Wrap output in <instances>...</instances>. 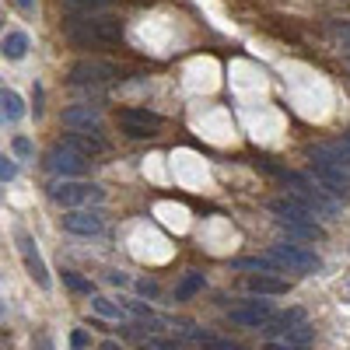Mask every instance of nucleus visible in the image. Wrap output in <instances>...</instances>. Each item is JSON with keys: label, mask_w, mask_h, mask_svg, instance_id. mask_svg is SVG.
Segmentation results:
<instances>
[{"label": "nucleus", "mask_w": 350, "mask_h": 350, "mask_svg": "<svg viewBox=\"0 0 350 350\" xmlns=\"http://www.w3.org/2000/svg\"><path fill=\"white\" fill-rule=\"evenodd\" d=\"M284 183L291 186V196H298L301 203H308L319 217H336L340 214V200L326 186H319L315 179H305V175H284Z\"/></svg>", "instance_id": "2"}, {"label": "nucleus", "mask_w": 350, "mask_h": 350, "mask_svg": "<svg viewBox=\"0 0 350 350\" xmlns=\"http://www.w3.org/2000/svg\"><path fill=\"white\" fill-rule=\"evenodd\" d=\"M189 343H196V347H203V350H242V343H235V340H228V336H217V333H203V329H193V326H186V329H179Z\"/></svg>", "instance_id": "13"}, {"label": "nucleus", "mask_w": 350, "mask_h": 350, "mask_svg": "<svg viewBox=\"0 0 350 350\" xmlns=\"http://www.w3.org/2000/svg\"><path fill=\"white\" fill-rule=\"evenodd\" d=\"M11 148H14V154L25 158V161H32V158H36V148H32V140H28V137H14Z\"/></svg>", "instance_id": "23"}, {"label": "nucleus", "mask_w": 350, "mask_h": 350, "mask_svg": "<svg viewBox=\"0 0 350 350\" xmlns=\"http://www.w3.org/2000/svg\"><path fill=\"white\" fill-rule=\"evenodd\" d=\"M64 284H67L70 291H77V295H92V280L77 277L74 270H64Z\"/></svg>", "instance_id": "22"}, {"label": "nucleus", "mask_w": 350, "mask_h": 350, "mask_svg": "<svg viewBox=\"0 0 350 350\" xmlns=\"http://www.w3.org/2000/svg\"><path fill=\"white\" fill-rule=\"evenodd\" d=\"M60 120H64V126H70L74 133H98V126H102L95 105H70V109H64Z\"/></svg>", "instance_id": "11"}, {"label": "nucleus", "mask_w": 350, "mask_h": 350, "mask_svg": "<svg viewBox=\"0 0 350 350\" xmlns=\"http://www.w3.org/2000/svg\"><path fill=\"white\" fill-rule=\"evenodd\" d=\"M102 228H105V221L95 211H67L64 214V231H70V235L95 239V235H102Z\"/></svg>", "instance_id": "10"}, {"label": "nucleus", "mask_w": 350, "mask_h": 350, "mask_svg": "<svg viewBox=\"0 0 350 350\" xmlns=\"http://www.w3.org/2000/svg\"><path fill=\"white\" fill-rule=\"evenodd\" d=\"M228 315H231V323L259 329V326H267L270 319H273V305L270 301H245V305H235Z\"/></svg>", "instance_id": "9"}, {"label": "nucleus", "mask_w": 350, "mask_h": 350, "mask_svg": "<svg viewBox=\"0 0 350 350\" xmlns=\"http://www.w3.org/2000/svg\"><path fill=\"white\" fill-rule=\"evenodd\" d=\"M109 280H112V284H120V287H123V284H130V277H126V273H109Z\"/></svg>", "instance_id": "31"}, {"label": "nucleus", "mask_w": 350, "mask_h": 350, "mask_svg": "<svg viewBox=\"0 0 350 350\" xmlns=\"http://www.w3.org/2000/svg\"><path fill=\"white\" fill-rule=\"evenodd\" d=\"M196 291H203V273H186V277L179 280V287H175V298L186 301V298L196 295Z\"/></svg>", "instance_id": "21"}, {"label": "nucleus", "mask_w": 350, "mask_h": 350, "mask_svg": "<svg viewBox=\"0 0 350 350\" xmlns=\"http://www.w3.org/2000/svg\"><path fill=\"white\" fill-rule=\"evenodd\" d=\"M329 32H333L340 42L350 46V21H329Z\"/></svg>", "instance_id": "24"}, {"label": "nucleus", "mask_w": 350, "mask_h": 350, "mask_svg": "<svg viewBox=\"0 0 350 350\" xmlns=\"http://www.w3.org/2000/svg\"><path fill=\"white\" fill-rule=\"evenodd\" d=\"M270 211L277 214V221H315V217H319L308 203H301L298 196H291V193L270 200Z\"/></svg>", "instance_id": "12"}, {"label": "nucleus", "mask_w": 350, "mask_h": 350, "mask_svg": "<svg viewBox=\"0 0 350 350\" xmlns=\"http://www.w3.org/2000/svg\"><path fill=\"white\" fill-rule=\"evenodd\" d=\"M18 8H25V11H28V8H36V0H18Z\"/></svg>", "instance_id": "34"}, {"label": "nucleus", "mask_w": 350, "mask_h": 350, "mask_svg": "<svg viewBox=\"0 0 350 350\" xmlns=\"http://www.w3.org/2000/svg\"><path fill=\"white\" fill-rule=\"evenodd\" d=\"M333 148H336V154H340V161H343V165L350 168V133H347L343 140H336V144H333Z\"/></svg>", "instance_id": "26"}, {"label": "nucleus", "mask_w": 350, "mask_h": 350, "mask_svg": "<svg viewBox=\"0 0 350 350\" xmlns=\"http://www.w3.org/2000/svg\"><path fill=\"white\" fill-rule=\"evenodd\" d=\"M92 312H98V315H105V319H116V323H126V315H130L126 305H116V301L98 298V295H92Z\"/></svg>", "instance_id": "19"}, {"label": "nucleus", "mask_w": 350, "mask_h": 350, "mask_svg": "<svg viewBox=\"0 0 350 350\" xmlns=\"http://www.w3.org/2000/svg\"><path fill=\"white\" fill-rule=\"evenodd\" d=\"M120 126L126 130V137L144 140V137H151L161 126V116L158 112H148V109H123L120 112Z\"/></svg>", "instance_id": "7"}, {"label": "nucleus", "mask_w": 350, "mask_h": 350, "mask_svg": "<svg viewBox=\"0 0 350 350\" xmlns=\"http://www.w3.org/2000/svg\"><path fill=\"white\" fill-rule=\"evenodd\" d=\"M308 343H312V326L301 323V326H295V329L280 333L277 343H267V350H305Z\"/></svg>", "instance_id": "15"}, {"label": "nucleus", "mask_w": 350, "mask_h": 350, "mask_svg": "<svg viewBox=\"0 0 350 350\" xmlns=\"http://www.w3.org/2000/svg\"><path fill=\"white\" fill-rule=\"evenodd\" d=\"M36 347H39V350H53V343H49L46 336H39V340H36Z\"/></svg>", "instance_id": "33"}, {"label": "nucleus", "mask_w": 350, "mask_h": 350, "mask_svg": "<svg viewBox=\"0 0 350 350\" xmlns=\"http://www.w3.org/2000/svg\"><path fill=\"white\" fill-rule=\"evenodd\" d=\"M49 196L60 203V207H70V211H84L92 203H102L105 193L102 186L95 183H84V179H64V183H53L49 186Z\"/></svg>", "instance_id": "3"}, {"label": "nucleus", "mask_w": 350, "mask_h": 350, "mask_svg": "<svg viewBox=\"0 0 350 350\" xmlns=\"http://www.w3.org/2000/svg\"><path fill=\"white\" fill-rule=\"evenodd\" d=\"M25 53H28V36L25 32H8L4 36V56L8 60H21Z\"/></svg>", "instance_id": "20"}, {"label": "nucleus", "mask_w": 350, "mask_h": 350, "mask_svg": "<svg viewBox=\"0 0 350 350\" xmlns=\"http://www.w3.org/2000/svg\"><path fill=\"white\" fill-rule=\"evenodd\" d=\"M64 148H70V151H77V154H84V158H92V154H102L105 151V140L102 137H95V133H64Z\"/></svg>", "instance_id": "14"}, {"label": "nucleus", "mask_w": 350, "mask_h": 350, "mask_svg": "<svg viewBox=\"0 0 350 350\" xmlns=\"http://www.w3.org/2000/svg\"><path fill=\"white\" fill-rule=\"evenodd\" d=\"M140 350H168V347L158 343V340H148V343H140Z\"/></svg>", "instance_id": "30"}, {"label": "nucleus", "mask_w": 350, "mask_h": 350, "mask_svg": "<svg viewBox=\"0 0 350 350\" xmlns=\"http://www.w3.org/2000/svg\"><path fill=\"white\" fill-rule=\"evenodd\" d=\"M126 308H130L137 319H148V323H154V315H151V308H148V305H140V301H126Z\"/></svg>", "instance_id": "28"}, {"label": "nucleus", "mask_w": 350, "mask_h": 350, "mask_svg": "<svg viewBox=\"0 0 350 350\" xmlns=\"http://www.w3.org/2000/svg\"><path fill=\"white\" fill-rule=\"evenodd\" d=\"M64 4H67V8H88V11H92V8H105V4H112V0H64Z\"/></svg>", "instance_id": "27"}, {"label": "nucleus", "mask_w": 350, "mask_h": 350, "mask_svg": "<svg viewBox=\"0 0 350 350\" xmlns=\"http://www.w3.org/2000/svg\"><path fill=\"white\" fill-rule=\"evenodd\" d=\"M245 287L252 295H287V280L284 277H273V273H256L245 280Z\"/></svg>", "instance_id": "16"}, {"label": "nucleus", "mask_w": 350, "mask_h": 350, "mask_svg": "<svg viewBox=\"0 0 350 350\" xmlns=\"http://www.w3.org/2000/svg\"><path fill=\"white\" fill-rule=\"evenodd\" d=\"M270 256L280 262V270H298V273H315L323 270V259L305 245H273Z\"/></svg>", "instance_id": "4"}, {"label": "nucleus", "mask_w": 350, "mask_h": 350, "mask_svg": "<svg viewBox=\"0 0 350 350\" xmlns=\"http://www.w3.org/2000/svg\"><path fill=\"white\" fill-rule=\"evenodd\" d=\"M14 242H18V252H21V262H25L28 277H32L42 291H49V270H46V262H42L32 235H28V231H14Z\"/></svg>", "instance_id": "6"}, {"label": "nucleus", "mask_w": 350, "mask_h": 350, "mask_svg": "<svg viewBox=\"0 0 350 350\" xmlns=\"http://www.w3.org/2000/svg\"><path fill=\"white\" fill-rule=\"evenodd\" d=\"M0 112H4V123H18L25 116V102L18 92H11V88H4L0 92Z\"/></svg>", "instance_id": "18"}, {"label": "nucleus", "mask_w": 350, "mask_h": 350, "mask_svg": "<svg viewBox=\"0 0 350 350\" xmlns=\"http://www.w3.org/2000/svg\"><path fill=\"white\" fill-rule=\"evenodd\" d=\"M112 77H120V70L105 60H77L70 67V84H105Z\"/></svg>", "instance_id": "8"}, {"label": "nucleus", "mask_w": 350, "mask_h": 350, "mask_svg": "<svg viewBox=\"0 0 350 350\" xmlns=\"http://www.w3.org/2000/svg\"><path fill=\"white\" fill-rule=\"evenodd\" d=\"M14 175H18V165L11 158H0V183H11Z\"/></svg>", "instance_id": "25"}, {"label": "nucleus", "mask_w": 350, "mask_h": 350, "mask_svg": "<svg viewBox=\"0 0 350 350\" xmlns=\"http://www.w3.org/2000/svg\"><path fill=\"white\" fill-rule=\"evenodd\" d=\"M70 347H74V350H88V333H84V329H74Z\"/></svg>", "instance_id": "29"}, {"label": "nucleus", "mask_w": 350, "mask_h": 350, "mask_svg": "<svg viewBox=\"0 0 350 350\" xmlns=\"http://www.w3.org/2000/svg\"><path fill=\"white\" fill-rule=\"evenodd\" d=\"M137 287H140V291H144V295H154V291H158V287H154V284H151V280H140V284H137Z\"/></svg>", "instance_id": "32"}, {"label": "nucleus", "mask_w": 350, "mask_h": 350, "mask_svg": "<svg viewBox=\"0 0 350 350\" xmlns=\"http://www.w3.org/2000/svg\"><path fill=\"white\" fill-rule=\"evenodd\" d=\"M46 168L53 175H64V179H77V175L88 172V158L64 148V144H56V148H49V154H46Z\"/></svg>", "instance_id": "5"}, {"label": "nucleus", "mask_w": 350, "mask_h": 350, "mask_svg": "<svg viewBox=\"0 0 350 350\" xmlns=\"http://www.w3.org/2000/svg\"><path fill=\"white\" fill-rule=\"evenodd\" d=\"M287 235H295V239H305V242H319V239H326V231L319 221H277Z\"/></svg>", "instance_id": "17"}, {"label": "nucleus", "mask_w": 350, "mask_h": 350, "mask_svg": "<svg viewBox=\"0 0 350 350\" xmlns=\"http://www.w3.org/2000/svg\"><path fill=\"white\" fill-rule=\"evenodd\" d=\"M67 36L74 42H120L123 21L120 18H67Z\"/></svg>", "instance_id": "1"}, {"label": "nucleus", "mask_w": 350, "mask_h": 350, "mask_svg": "<svg viewBox=\"0 0 350 350\" xmlns=\"http://www.w3.org/2000/svg\"><path fill=\"white\" fill-rule=\"evenodd\" d=\"M102 350H123V347H116V343H102Z\"/></svg>", "instance_id": "35"}]
</instances>
